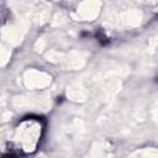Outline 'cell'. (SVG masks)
Returning <instances> with one entry per match:
<instances>
[{"label":"cell","instance_id":"cell-1","mask_svg":"<svg viewBox=\"0 0 158 158\" xmlns=\"http://www.w3.org/2000/svg\"><path fill=\"white\" fill-rule=\"evenodd\" d=\"M44 131V121L38 116H27L22 118L14 135V141L11 142L12 149L22 154L33 153L42 138Z\"/></svg>","mask_w":158,"mask_h":158},{"label":"cell","instance_id":"cell-2","mask_svg":"<svg viewBox=\"0 0 158 158\" xmlns=\"http://www.w3.org/2000/svg\"><path fill=\"white\" fill-rule=\"evenodd\" d=\"M20 157H21V154L12 148H9L7 152H5L4 154L0 156V158H20Z\"/></svg>","mask_w":158,"mask_h":158}]
</instances>
